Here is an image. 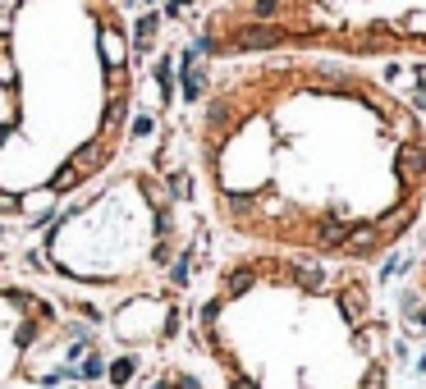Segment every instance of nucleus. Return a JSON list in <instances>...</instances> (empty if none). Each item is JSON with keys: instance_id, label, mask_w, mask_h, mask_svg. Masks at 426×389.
<instances>
[{"instance_id": "7ed1b4c3", "label": "nucleus", "mask_w": 426, "mask_h": 389, "mask_svg": "<svg viewBox=\"0 0 426 389\" xmlns=\"http://www.w3.org/2000/svg\"><path fill=\"white\" fill-rule=\"evenodd\" d=\"M225 389H385L390 339L367 266L238 248L197 303Z\"/></svg>"}, {"instance_id": "f03ea898", "label": "nucleus", "mask_w": 426, "mask_h": 389, "mask_svg": "<svg viewBox=\"0 0 426 389\" xmlns=\"http://www.w3.org/2000/svg\"><path fill=\"white\" fill-rule=\"evenodd\" d=\"M142 0H0V220L42 229L133 129Z\"/></svg>"}, {"instance_id": "39448f33", "label": "nucleus", "mask_w": 426, "mask_h": 389, "mask_svg": "<svg viewBox=\"0 0 426 389\" xmlns=\"http://www.w3.org/2000/svg\"><path fill=\"white\" fill-rule=\"evenodd\" d=\"M211 60L326 55V60H426V0H220L202 18Z\"/></svg>"}, {"instance_id": "20e7f679", "label": "nucleus", "mask_w": 426, "mask_h": 389, "mask_svg": "<svg viewBox=\"0 0 426 389\" xmlns=\"http://www.w3.org/2000/svg\"><path fill=\"white\" fill-rule=\"evenodd\" d=\"M188 229L179 225V197L151 170L105 174L83 188L55 220L37 229L33 261L83 289L147 294V279L170 270Z\"/></svg>"}, {"instance_id": "f257e3e1", "label": "nucleus", "mask_w": 426, "mask_h": 389, "mask_svg": "<svg viewBox=\"0 0 426 389\" xmlns=\"http://www.w3.org/2000/svg\"><path fill=\"white\" fill-rule=\"evenodd\" d=\"M192 142L211 216L243 248L367 266L426 211V124L348 60L220 64Z\"/></svg>"}]
</instances>
